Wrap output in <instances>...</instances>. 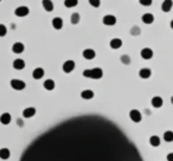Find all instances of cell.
I'll return each mask as SVG.
<instances>
[{"label": "cell", "instance_id": "35", "mask_svg": "<svg viewBox=\"0 0 173 161\" xmlns=\"http://www.w3.org/2000/svg\"><path fill=\"white\" fill-rule=\"evenodd\" d=\"M0 1H1V0H0Z\"/></svg>", "mask_w": 173, "mask_h": 161}, {"label": "cell", "instance_id": "4", "mask_svg": "<svg viewBox=\"0 0 173 161\" xmlns=\"http://www.w3.org/2000/svg\"><path fill=\"white\" fill-rule=\"evenodd\" d=\"M29 13H30V10H29V7H26V6H19V7L15 8L14 11V14L17 17H26Z\"/></svg>", "mask_w": 173, "mask_h": 161}, {"label": "cell", "instance_id": "33", "mask_svg": "<svg viewBox=\"0 0 173 161\" xmlns=\"http://www.w3.org/2000/svg\"><path fill=\"white\" fill-rule=\"evenodd\" d=\"M170 25H171V29H172V30H173V19H172V20H171V24H170Z\"/></svg>", "mask_w": 173, "mask_h": 161}, {"label": "cell", "instance_id": "34", "mask_svg": "<svg viewBox=\"0 0 173 161\" xmlns=\"http://www.w3.org/2000/svg\"><path fill=\"white\" fill-rule=\"evenodd\" d=\"M171 103H172V104H173V96H172V97H171Z\"/></svg>", "mask_w": 173, "mask_h": 161}, {"label": "cell", "instance_id": "27", "mask_svg": "<svg viewBox=\"0 0 173 161\" xmlns=\"http://www.w3.org/2000/svg\"><path fill=\"white\" fill-rule=\"evenodd\" d=\"M80 20H81V15H80V13L75 12V13L71 14V24L76 25V24L80 23Z\"/></svg>", "mask_w": 173, "mask_h": 161}, {"label": "cell", "instance_id": "12", "mask_svg": "<svg viewBox=\"0 0 173 161\" xmlns=\"http://www.w3.org/2000/svg\"><path fill=\"white\" fill-rule=\"evenodd\" d=\"M109 45L112 49L114 50H116V49H120L121 46H122V40L120 38H113L110 40V43H109Z\"/></svg>", "mask_w": 173, "mask_h": 161}, {"label": "cell", "instance_id": "24", "mask_svg": "<svg viewBox=\"0 0 173 161\" xmlns=\"http://www.w3.org/2000/svg\"><path fill=\"white\" fill-rule=\"evenodd\" d=\"M77 4H78V0H65L64 1V6L68 8H72L77 6Z\"/></svg>", "mask_w": 173, "mask_h": 161}, {"label": "cell", "instance_id": "20", "mask_svg": "<svg viewBox=\"0 0 173 161\" xmlns=\"http://www.w3.org/2000/svg\"><path fill=\"white\" fill-rule=\"evenodd\" d=\"M152 106L154 108H160L163 107V99L159 97V96H155L152 99Z\"/></svg>", "mask_w": 173, "mask_h": 161}, {"label": "cell", "instance_id": "9", "mask_svg": "<svg viewBox=\"0 0 173 161\" xmlns=\"http://www.w3.org/2000/svg\"><path fill=\"white\" fill-rule=\"evenodd\" d=\"M141 57H142L143 59H150L152 57H153V51H152V49L150 47H145L141 50Z\"/></svg>", "mask_w": 173, "mask_h": 161}, {"label": "cell", "instance_id": "25", "mask_svg": "<svg viewBox=\"0 0 173 161\" xmlns=\"http://www.w3.org/2000/svg\"><path fill=\"white\" fill-rule=\"evenodd\" d=\"M150 143L153 147H158L159 145H160V139H159L158 136H155V135H153V136H150Z\"/></svg>", "mask_w": 173, "mask_h": 161}, {"label": "cell", "instance_id": "32", "mask_svg": "<svg viewBox=\"0 0 173 161\" xmlns=\"http://www.w3.org/2000/svg\"><path fill=\"white\" fill-rule=\"evenodd\" d=\"M167 161H173V153H170L167 155Z\"/></svg>", "mask_w": 173, "mask_h": 161}, {"label": "cell", "instance_id": "13", "mask_svg": "<svg viewBox=\"0 0 173 161\" xmlns=\"http://www.w3.org/2000/svg\"><path fill=\"white\" fill-rule=\"evenodd\" d=\"M42 5H43V7L46 12H52L53 11V2L51 0H43Z\"/></svg>", "mask_w": 173, "mask_h": 161}, {"label": "cell", "instance_id": "3", "mask_svg": "<svg viewBox=\"0 0 173 161\" xmlns=\"http://www.w3.org/2000/svg\"><path fill=\"white\" fill-rule=\"evenodd\" d=\"M129 117H130V120L133 121V122H140L141 121V119H142V116H141V113L139 111V110H136V109H133V110H130V113H129Z\"/></svg>", "mask_w": 173, "mask_h": 161}, {"label": "cell", "instance_id": "15", "mask_svg": "<svg viewBox=\"0 0 173 161\" xmlns=\"http://www.w3.org/2000/svg\"><path fill=\"white\" fill-rule=\"evenodd\" d=\"M13 68L15 70H23L25 68V62L23 59H20V58H17L13 61Z\"/></svg>", "mask_w": 173, "mask_h": 161}, {"label": "cell", "instance_id": "8", "mask_svg": "<svg viewBox=\"0 0 173 161\" xmlns=\"http://www.w3.org/2000/svg\"><path fill=\"white\" fill-rule=\"evenodd\" d=\"M95 56H96V52H95L93 49H85V50L83 51V57H84L85 59H88V61L94 59Z\"/></svg>", "mask_w": 173, "mask_h": 161}, {"label": "cell", "instance_id": "7", "mask_svg": "<svg viewBox=\"0 0 173 161\" xmlns=\"http://www.w3.org/2000/svg\"><path fill=\"white\" fill-rule=\"evenodd\" d=\"M24 50H25V46H24V44L23 43H20V42H17V43H14L13 46H12V51L17 54L24 52Z\"/></svg>", "mask_w": 173, "mask_h": 161}, {"label": "cell", "instance_id": "5", "mask_svg": "<svg viewBox=\"0 0 173 161\" xmlns=\"http://www.w3.org/2000/svg\"><path fill=\"white\" fill-rule=\"evenodd\" d=\"M103 24L107 26H113L116 24V18L112 14H107L103 17Z\"/></svg>", "mask_w": 173, "mask_h": 161}, {"label": "cell", "instance_id": "21", "mask_svg": "<svg viewBox=\"0 0 173 161\" xmlns=\"http://www.w3.org/2000/svg\"><path fill=\"white\" fill-rule=\"evenodd\" d=\"M142 22L145 24H152L154 22V15L152 13H146L142 15Z\"/></svg>", "mask_w": 173, "mask_h": 161}, {"label": "cell", "instance_id": "19", "mask_svg": "<svg viewBox=\"0 0 173 161\" xmlns=\"http://www.w3.org/2000/svg\"><path fill=\"white\" fill-rule=\"evenodd\" d=\"M81 97L84 100H91L94 97V91L93 90H83L81 92Z\"/></svg>", "mask_w": 173, "mask_h": 161}, {"label": "cell", "instance_id": "11", "mask_svg": "<svg viewBox=\"0 0 173 161\" xmlns=\"http://www.w3.org/2000/svg\"><path fill=\"white\" fill-rule=\"evenodd\" d=\"M173 7V1L172 0H164L163 5H161V10L164 12H170Z\"/></svg>", "mask_w": 173, "mask_h": 161}, {"label": "cell", "instance_id": "6", "mask_svg": "<svg viewBox=\"0 0 173 161\" xmlns=\"http://www.w3.org/2000/svg\"><path fill=\"white\" fill-rule=\"evenodd\" d=\"M74 69H75V62L74 61H67L63 64V71L67 74H70Z\"/></svg>", "mask_w": 173, "mask_h": 161}, {"label": "cell", "instance_id": "10", "mask_svg": "<svg viewBox=\"0 0 173 161\" xmlns=\"http://www.w3.org/2000/svg\"><path fill=\"white\" fill-rule=\"evenodd\" d=\"M36 115V109L32 107H29L26 108V109H24L23 111V116L25 117V119H30V117H32V116Z\"/></svg>", "mask_w": 173, "mask_h": 161}, {"label": "cell", "instance_id": "31", "mask_svg": "<svg viewBox=\"0 0 173 161\" xmlns=\"http://www.w3.org/2000/svg\"><path fill=\"white\" fill-rule=\"evenodd\" d=\"M139 2L142 5V6H150L153 0H139Z\"/></svg>", "mask_w": 173, "mask_h": 161}, {"label": "cell", "instance_id": "14", "mask_svg": "<svg viewBox=\"0 0 173 161\" xmlns=\"http://www.w3.org/2000/svg\"><path fill=\"white\" fill-rule=\"evenodd\" d=\"M52 26L56 29V30H60L63 27V19L60 18V17H56L52 19Z\"/></svg>", "mask_w": 173, "mask_h": 161}, {"label": "cell", "instance_id": "23", "mask_svg": "<svg viewBox=\"0 0 173 161\" xmlns=\"http://www.w3.org/2000/svg\"><path fill=\"white\" fill-rule=\"evenodd\" d=\"M44 88L46 90H53L55 89V82L52 79H46L44 82Z\"/></svg>", "mask_w": 173, "mask_h": 161}, {"label": "cell", "instance_id": "17", "mask_svg": "<svg viewBox=\"0 0 173 161\" xmlns=\"http://www.w3.org/2000/svg\"><path fill=\"white\" fill-rule=\"evenodd\" d=\"M32 76H33L35 79H40L42 77L44 76V70L42 68H36L33 70V72H32Z\"/></svg>", "mask_w": 173, "mask_h": 161}, {"label": "cell", "instance_id": "29", "mask_svg": "<svg viewBox=\"0 0 173 161\" xmlns=\"http://www.w3.org/2000/svg\"><path fill=\"white\" fill-rule=\"evenodd\" d=\"M88 1L93 7H100V5H101V0H88Z\"/></svg>", "mask_w": 173, "mask_h": 161}, {"label": "cell", "instance_id": "30", "mask_svg": "<svg viewBox=\"0 0 173 161\" xmlns=\"http://www.w3.org/2000/svg\"><path fill=\"white\" fill-rule=\"evenodd\" d=\"M121 62H122L123 64H129V63H130V58H129V56H127V54L121 56Z\"/></svg>", "mask_w": 173, "mask_h": 161}, {"label": "cell", "instance_id": "2", "mask_svg": "<svg viewBox=\"0 0 173 161\" xmlns=\"http://www.w3.org/2000/svg\"><path fill=\"white\" fill-rule=\"evenodd\" d=\"M10 84H11V87L14 90H23V89H25V87H26L25 82L22 81V79H12Z\"/></svg>", "mask_w": 173, "mask_h": 161}, {"label": "cell", "instance_id": "1", "mask_svg": "<svg viewBox=\"0 0 173 161\" xmlns=\"http://www.w3.org/2000/svg\"><path fill=\"white\" fill-rule=\"evenodd\" d=\"M83 76L93 79H100L103 76V70L101 68H94V69H87L83 71Z\"/></svg>", "mask_w": 173, "mask_h": 161}, {"label": "cell", "instance_id": "18", "mask_svg": "<svg viewBox=\"0 0 173 161\" xmlns=\"http://www.w3.org/2000/svg\"><path fill=\"white\" fill-rule=\"evenodd\" d=\"M11 115L8 114V113H4V114H1L0 116V122L2 123V124H10L11 122Z\"/></svg>", "mask_w": 173, "mask_h": 161}, {"label": "cell", "instance_id": "26", "mask_svg": "<svg viewBox=\"0 0 173 161\" xmlns=\"http://www.w3.org/2000/svg\"><path fill=\"white\" fill-rule=\"evenodd\" d=\"M164 140L166 142H172L173 141V131H167L164 133Z\"/></svg>", "mask_w": 173, "mask_h": 161}, {"label": "cell", "instance_id": "28", "mask_svg": "<svg viewBox=\"0 0 173 161\" xmlns=\"http://www.w3.org/2000/svg\"><path fill=\"white\" fill-rule=\"evenodd\" d=\"M7 34V29L4 24H0V37H5Z\"/></svg>", "mask_w": 173, "mask_h": 161}, {"label": "cell", "instance_id": "22", "mask_svg": "<svg viewBox=\"0 0 173 161\" xmlns=\"http://www.w3.org/2000/svg\"><path fill=\"white\" fill-rule=\"evenodd\" d=\"M10 155H11L10 149H7V148H1L0 149V158L2 160H7L8 158H10Z\"/></svg>", "mask_w": 173, "mask_h": 161}, {"label": "cell", "instance_id": "16", "mask_svg": "<svg viewBox=\"0 0 173 161\" xmlns=\"http://www.w3.org/2000/svg\"><path fill=\"white\" fill-rule=\"evenodd\" d=\"M150 75H152V71H150V69H148V68H143V69H141L139 71V76L141 77V78H143V79L150 78Z\"/></svg>", "mask_w": 173, "mask_h": 161}]
</instances>
